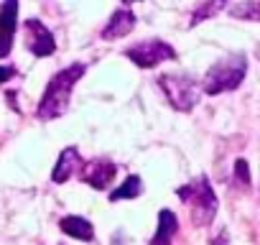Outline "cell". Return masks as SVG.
I'll return each mask as SVG.
<instances>
[{"instance_id": "cell-6", "label": "cell", "mask_w": 260, "mask_h": 245, "mask_svg": "<svg viewBox=\"0 0 260 245\" xmlns=\"http://www.w3.org/2000/svg\"><path fill=\"white\" fill-rule=\"evenodd\" d=\"M23 34H26V49L44 59V56H51L56 51V41H54V34L39 21V18H28L23 21Z\"/></svg>"}, {"instance_id": "cell-15", "label": "cell", "mask_w": 260, "mask_h": 245, "mask_svg": "<svg viewBox=\"0 0 260 245\" xmlns=\"http://www.w3.org/2000/svg\"><path fill=\"white\" fill-rule=\"evenodd\" d=\"M230 16L232 18L260 23V0H245V3H237L235 8H230Z\"/></svg>"}, {"instance_id": "cell-18", "label": "cell", "mask_w": 260, "mask_h": 245, "mask_svg": "<svg viewBox=\"0 0 260 245\" xmlns=\"http://www.w3.org/2000/svg\"><path fill=\"white\" fill-rule=\"evenodd\" d=\"M212 245H227V237H224V235H219V237H214V240H212Z\"/></svg>"}, {"instance_id": "cell-5", "label": "cell", "mask_w": 260, "mask_h": 245, "mask_svg": "<svg viewBox=\"0 0 260 245\" xmlns=\"http://www.w3.org/2000/svg\"><path fill=\"white\" fill-rule=\"evenodd\" d=\"M125 56L136 67H141V69H153V67L164 64V62H174L176 59V49L169 41H164V39H146V41H138L133 46H127Z\"/></svg>"}, {"instance_id": "cell-16", "label": "cell", "mask_w": 260, "mask_h": 245, "mask_svg": "<svg viewBox=\"0 0 260 245\" xmlns=\"http://www.w3.org/2000/svg\"><path fill=\"white\" fill-rule=\"evenodd\" d=\"M235 181H237V187L250 189V166H247L245 159H237L235 161Z\"/></svg>"}, {"instance_id": "cell-13", "label": "cell", "mask_w": 260, "mask_h": 245, "mask_svg": "<svg viewBox=\"0 0 260 245\" xmlns=\"http://www.w3.org/2000/svg\"><path fill=\"white\" fill-rule=\"evenodd\" d=\"M227 3H230V0H204V3L191 13V18H189V28H194V26L209 21V18H217V16L227 8Z\"/></svg>"}, {"instance_id": "cell-9", "label": "cell", "mask_w": 260, "mask_h": 245, "mask_svg": "<svg viewBox=\"0 0 260 245\" xmlns=\"http://www.w3.org/2000/svg\"><path fill=\"white\" fill-rule=\"evenodd\" d=\"M136 13L133 11H127V8H117L112 16H110V21H107V26L102 28V39L105 41H115V39H122V36H127L130 31L136 28Z\"/></svg>"}, {"instance_id": "cell-2", "label": "cell", "mask_w": 260, "mask_h": 245, "mask_svg": "<svg viewBox=\"0 0 260 245\" xmlns=\"http://www.w3.org/2000/svg\"><path fill=\"white\" fill-rule=\"evenodd\" d=\"M176 197L189 207V215H191L194 225H199V227L212 225V220H214V215L219 209V202H217V194H214V189H212L207 176H197L189 184L179 187Z\"/></svg>"}, {"instance_id": "cell-4", "label": "cell", "mask_w": 260, "mask_h": 245, "mask_svg": "<svg viewBox=\"0 0 260 245\" xmlns=\"http://www.w3.org/2000/svg\"><path fill=\"white\" fill-rule=\"evenodd\" d=\"M156 82H158L161 92L166 95L169 105L174 110H179V112L194 110L197 102L202 100V92H204L202 84L194 77H189V74H161Z\"/></svg>"}, {"instance_id": "cell-17", "label": "cell", "mask_w": 260, "mask_h": 245, "mask_svg": "<svg viewBox=\"0 0 260 245\" xmlns=\"http://www.w3.org/2000/svg\"><path fill=\"white\" fill-rule=\"evenodd\" d=\"M13 77H16V69H13V67L0 64V84H3V82H8V79H13Z\"/></svg>"}, {"instance_id": "cell-7", "label": "cell", "mask_w": 260, "mask_h": 245, "mask_svg": "<svg viewBox=\"0 0 260 245\" xmlns=\"http://www.w3.org/2000/svg\"><path fill=\"white\" fill-rule=\"evenodd\" d=\"M18 0H3L0 3V59H6L13 51V39L18 28Z\"/></svg>"}, {"instance_id": "cell-19", "label": "cell", "mask_w": 260, "mask_h": 245, "mask_svg": "<svg viewBox=\"0 0 260 245\" xmlns=\"http://www.w3.org/2000/svg\"><path fill=\"white\" fill-rule=\"evenodd\" d=\"M125 6H130V3H143V0H122Z\"/></svg>"}, {"instance_id": "cell-3", "label": "cell", "mask_w": 260, "mask_h": 245, "mask_svg": "<svg viewBox=\"0 0 260 245\" xmlns=\"http://www.w3.org/2000/svg\"><path fill=\"white\" fill-rule=\"evenodd\" d=\"M245 74H247V56L245 54H227L207 69V74L202 79V89H204V95L232 92L242 84Z\"/></svg>"}, {"instance_id": "cell-1", "label": "cell", "mask_w": 260, "mask_h": 245, "mask_svg": "<svg viewBox=\"0 0 260 245\" xmlns=\"http://www.w3.org/2000/svg\"><path fill=\"white\" fill-rule=\"evenodd\" d=\"M84 72H87V64H82V62H74V64L64 67L61 72H56L49 79V84H46V89H44V95L39 100L36 117L39 120H56V117H61L69 110L72 92H74L77 82L84 77Z\"/></svg>"}, {"instance_id": "cell-8", "label": "cell", "mask_w": 260, "mask_h": 245, "mask_svg": "<svg viewBox=\"0 0 260 245\" xmlns=\"http://www.w3.org/2000/svg\"><path fill=\"white\" fill-rule=\"evenodd\" d=\"M115 176H117V164H112L110 159H92L79 171V179L92 189H107L115 181Z\"/></svg>"}, {"instance_id": "cell-11", "label": "cell", "mask_w": 260, "mask_h": 245, "mask_svg": "<svg viewBox=\"0 0 260 245\" xmlns=\"http://www.w3.org/2000/svg\"><path fill=\"white\" fill-rule=\"evenodd\" d=\"M79 169V151L74 148V146H67L61 154H59V161H56V166H54V171H51V181L54 184H64V181H69L72 179V174Z\"/></svg>"}, {"instance_id": "cell-10", "label": "cell", "mask_w": 260, "mask_h": 245, "mask_svg": "<svg viewBox=\"0 0 260 245\" xmlns=\"http://www.w3.org/2000/svg\"><path fill=\"white\" fill-rule=\"evenodd\" d=\"M59 230L74 240H82V242H92L94 240V227L89 220L79 217V215H67L59 220Z\"/></svg>"}, {"instance_id": "cell-12", "label": "cell", "mask_w": 260, "mask_h": 245, "mask_svg": "<svg viewBox=\"0 0 260 245\" xmlns=\"http://www.w3.org/2000/svg\"><path fill=\"white\" fill-rule=\"evenodd\" d=\"M176 232H179V217L171 209H161L158 212V227H156V235L151 237V245H171Z\"/></svg>"}, {"instance_id": "cell-14", "label": "cell", "mask_w": 260, "mask_h": 245, "mask_svg": "<svg viewBox=\"0 0 260 245\" xmlns=\"http://www.w3.org/2000/svg\"><path fill=\"white\" fill-rule=\"evenodd\" d=\"M143 194V179L136 176V174H130L117 189L110 192V202H120V199H136Z\"/></svg>"}, {"instance_id": "cell-20", "label": "cell", "mask_w": 260, "mask_h": 245, "mask_svg": "<svg viewBox=\"0 0 260 245\" xmlns=\"http://www.w3.org/2000/svg\"><path fill=\"white\" fill-rule=\"evenodd\" d=\"M255 54H257V59H260V46H257V51H255Z\"/></svg>"}]
</instances>
